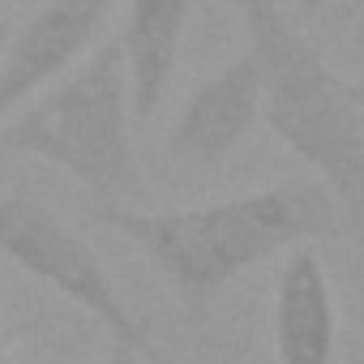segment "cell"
Listing matches in <instances>:
<instances>
[{
  "mask_svg": "<svg viewBox=\"0 0 364 364\" xmlns=\"http://www.w3.org/2000/svg\"><path fill=\"white\" fill-rule=\"evenodd\" d=\"M262 69V124L334 198L364 291V107L283 0H228Z\"/></svg>",
  "mask_w": 364,
  "mask_h": 364,
  "instance_id": "obj_2",
  "label": "cell"
},
{
  "mask_svg": "<svg viewBox=\"0 0 364 364\" xmlns=\"http://www.w3.org/2000/svg\"><path fill=\"white\" fill-rule=\"evenodd\" d=\"M90 223L120 232L193 317L245 270L343 236V215L321 180H279L202 206H90Z\"/></svg>",
  "mask_w": 364,
  "mask_h": 364,
  "instance_id": "obj_1",
  "label": "cell"
},
{
  "mask_svg": "<svg viewBox=\"0 0 364 364\" xmlns=\"http://www.w3.org/2000/svg\"><path fill=\"white\" fill-rule=\"evenodd\" d=\"M0 364H9V347H5V334H0Z\"/></svg>",
  "mask_w": 364,
  "mask_h": 364,
  "instance_id": "obj_12",
  "label": "cell"
},
{
  "mask_svg": "<svg viewBox=\"0 0 364 364\" xmlns=\"http://www.w3.org/2000/svg\"><path fill=\"white\" fill-rule=\"evenodd\" d=\"M99 364H146V360H137L129 347H120V343H107L103 347V355H99Z\"/></svg>",
  "mask_w": 364,
  "mask_h": 364,
  "instance_id": "obj_9",
  "label": "cell"
},
{
  "mask_svg": "<svg viewBox=\"0 0 364 364\" xmlns=\"http://www.w3.org/2000/svg\"><path fill=\"white\" fill-rule=\"evenodd\" d=\"M257 124H262V69L253 52L240 48L228 65L206 73L176 107L163 137V159L176 167L215 171L257 133Z\"/></svg>",
  "mask_w": 364,
  "mask_h": 364,
  "instance_id": "obj_6",
  "label": "cell"
},
{
  "mask_svg": "<svg viewBox=\"0 0 364 364\" xmlns=\"http://www.w3.org/2000/svg\"><path fill=\"white\" fill-rule=\"evenodd\" d=\"M9 364H31V360H14V355H9Z\"/></svg>",
  "mask_w": 364,
  "mask_h": 364,
  "instance_id": "obj_13",
  "label": "cell"
},
{
  "mask_svg": "<svg viewBox=\"0 0 364 364\" xmlns=\"http://www.w3.org/2000/svg\"><path fill=\"white\" fill-rule=\"evenodd\" d=\"M355 82V99H360V107H364V77H351Z\"/></svg>",
  "mask_w": 364,
  "mask_h": 364,
  "instance_id": "obj_11",
  "label": "cell"
},
{
  "mask_svg": "<svg viewBox=\"0 0 364 364\" xmlns=\"http://www.w3.org/2000/svg\"><path fill=\"white\" fill-rule=\"evenodd\" d=\"M116 0H43L26 14L0 52V124L73 73L107 35Z\"/></svg>",
  "mask_w": 364,
  "mask_h": 364,
  "instance_id": "obj_5",
  "label": "cell"
},
{
  "mask_svg": "<svg viewBox=\"0 0 364 364\" xmlns=\"http://www.w3.org/2000/svg\"><path fill=\"white\" fill-rule=\"evenodd\" d=\"M9 31H14V22L0 14V52H5V43H9Z\"/></svg>",
  "mask_w": 364,
  "mask_h": 364,
  "instance_id": "obj_10",
  "label": "cell"
},
{
  "mask_svg": "<svg viewBox=\"0 0 364 364\" xmlns=\"http://www.w3.org/2000/svg\"><path fill=\"white\" fill-rule=\"evenodd\" d=\"M193 9H198V0H124L116 39L124 52V69H129L133 120L141 124L154 120L159 103L167 99Z\"/></svg>",
  "mask_w": 364,
  "mask_h": 364,
  "instance_id": "obj_8",
  "label": "cell"
},
{
  "mask_svg": "<svg viewBox=\"0 0 364 364\" xmlns=\"http://www.w3.org/2000/svg\"><path fill=\"white\" fill-rule=\"evenodd\" d=\"M0 257L77 304L107 343L129 347L146 364H180L120 296L103 257L35 193H0Z\"/></svg>",
  "mask_w": 364,
  "mask_h": 364,
  "instance_id": "obj_4",
  "label": "cell"
},
{
  "mask_svg": "<svg viewBox=\"0 0 364 364\" xmlns=\"http://www.w3.org/2000/svg\"><path fill=\"white\" fill-rule=\"evenodd\" d=\"M274 360L279 364H334L338 360V309L317 245L283 253L274 274Z\"/></svg>",
  "mask_w": 364,
  "mask_h": 364,
  "instance_id": "obj_7",
  "label": "cell"
},
{
  "mask_svg": "<svg viewBox=\"0 0 364 364\" xmlns=\"http://www.w3.org/2000/svg\"><path fill=\"white\" fill-rule=\"evenodd\" d=\"M0 154L65 171L99 206H137L146 180L133 150V90L120 39L107 35L73 73L0 124Z\"/></svg>",
  "mask_w": 364,
  "mask_h": 364,
  "instance_id": "obj_3",
  "label": "cell"
}]
</instances>
